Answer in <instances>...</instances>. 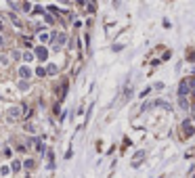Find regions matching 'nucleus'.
Wrapping results in <instances>:
<instances>
[{"instance_id": "nucleus-1", "label": "nucleus", "mask_w": 195, "mask_h": 178, "mask_svg": "<svg viewBox=\"0 0 195 178\" xmlns=\"http://www.w3.org/2000/svg\"><path fill=\"white\" fill-rule=\"evenodd\" d=\"M191 86H195V78H189V80H183V82H181V88H178V92H181V96H185V94H189V90H191Z\"/></svg>"}, {"instance_id": "nucleus-2", "label": "nucleus", "mask_w": 195, "mask_h": 178, "mask_svg": "<svg viewBox=\"0 0 195 178\" xmlns=\"http://www.w3.org/2000/svg\"><path fill=\"white\" fill-rule=\"evenodd\" d=\"M183 132H185V136H193L195 134V126L191 124V120H185L183 122Z\"/></svg>"}, {"instance_id": "nucleus-3", "label": "nucleus", "mask_w": 195, "mask_h": 178, "mask_svg": "<svg viewBox=\"0 0 195 178\" xmlns=\"http://www.w3.org/2000/svg\"><path fill=\"white\" fill-rule=\"evenodd\" d=\"M19 115H21L19 107H11V109L6 111V120H8V122H15V120H19Z\"/></svg>"}, {"instance_id": "nucleus-4", "label": "nucleus", "mask_w": 195, "mask_h": 178, "mask_svg": "<svg viewBox=\"0 0 195 178\" xmlns=\"http://www.w3.org/2000/svg\"><path fill=\"white\" fill-rule=\"evenodd\" d=\"M46 55H48V52H46V48H44V46H38V48H36V57H38L40 61L46 59Z\"/></svg>"}, {"instance_id": "nucleus-5", "label": "nucleus", "mask_w": 195, "mask_h": 178, "mask_svg": "<svg viewBox=\"0 0 195 178\" xmlns=\"http://www.w3.org/2000/svg\"><path fill=\"white\" fill-rule=\"evenodd\" d=\"M19 76H21L23 80H28V78L32 76V71H30V67H21V69H19Z\"/></svg>"}, {"instance_id": "nucleus-6", "label": "nucleus", "mask_w": 195, "mask_h": 178, "mask_svg": "<svg viewBox=\"0 0 195 178\" xmlns=\"http://www.w3.org/2000/svg\"><path fill=\"white\" fill-rule=\"evenodd\" d=\"M34 142H36V151H38V153H42V151H44V145H42V140H34Z\"/></svg>"}, {"instance_id": "nucleus-7", "label": "nucleus", "mask_w": 195, "mask_h": 178, "mask_svg": "<svg viewBox=\"0 0 195 178\" xmlns=\"http://www.w3.org/2000/svg\"><path fill=\"white\" fill-rule=\"evenodd\" d=\"M63 42H65V36H63V34H59V36H57V46H61Z\"/></svg>"}, {"instance_id": "nucleus-8", "label": "nucleus", "mask_w": 195, "mask_h": 178, "mask_svg": "<svg viewBox=\"0 0 195 178\" xmlns=\"http://www.w3.org/2000/svg\"><path fill=\"white\" fill-rule=\"evenodd\" d=\"M181 107H183V109H187V107H189V103H187V99H185V96H181Z\"/></svg>"}, {"instance_id": "nucleus-9", "label": "nucleus", "mask_w": 195, "mask_h": 178, "mask_svg": "<svg viewBox=\"0 0 195 178\" xmlns=\"http://www.w3.org/2000/svg\"><path fill=\"white\" fill-rule=\"evenodd\" d=\"M13 170L19 172V170H21V164H19V162H13Z\"/></svg>"}, {"instance_id": "nucleus-10", "label": "nucleus", "mask_w": 195, "mask_h": 178, "mask_svg": "<svg viewBox=\"0 0 195 178\" xmlns=\"http://www.w3.org/2000/svg\"><path fill=\"white\" fill-rule=\"evenodd\" d=\"M46 71L52 76V74H57V67H55V65H48V69H46Z\"/></svg>"}, {"instance_id": "nucleus-11", "label": "nucleus", "mask_w": 195, "mask_h": 178, "mask_svg": "<svg viewBox=\"0 0 195 178\" xmlns=\"http://www.w3.org/2000/svg\"><path fill=\"white\" fill-rule=\"evenodd\" d=\"M23 59H25V61H32V59H34V55H32V52H25V57H23Z\"/></svg>"}, {"instance_id": "nucleus-12", "label": "nucleus", "mask_w": 195, "mask_h": 178, "mask_svg": "<svg viewBox=\"0 0 195 178\" xmlns=\"http://www.w3.org/2000/svg\"><path fill=\"white\" fill-rule=\"evenodd\" d=\"M19 88L21 90H28V82H19Z\"/></svg>"}, {"instance_id": "nucleus-13", "label": "nucleus", "mask_w": 195, "mask_h": 178, "mask_svg": "<svg viewBox=\"0 0 195 178\" xmlns=\"http://www.w3.org/2000/svg\"><path fill=\"white\" fill-rule=\"evenodd\" d=\"M25 168H34V159H28V162H25Z\"/></svg>"}, {"instance_id": "nucleus-14", "label": "nucleus", "mask_w": 195, "mask_h": 178, "mask_svg": "<svg viewBox=\"0 0 195 178\" xmlns=\"http://www.w3.org/2000/svg\"><path fill=\"white\" fill-rule=\"evenodd\" d=\"M2 44H4V38H2V36H0V46H2Z\"/></svg>"}, {"instance_id": "nucleus-15", "label": "nucleus", "mask_w": 195, "mask_h": 178, "mask_svg": "<svg viewBox=\"0 0 195 178\" xmlns=\"http://www.w3.org/2000/svg\"><path fill=\"white\" fill-rule=\"evenodd\" d=\"M191 122H195V107H193V120H191Z\"/></svg>"}]
</instances>
